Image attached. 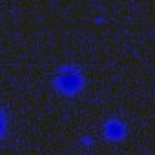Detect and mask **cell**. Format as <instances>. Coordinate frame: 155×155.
Returning a JSON list of instances; mask_svg holds the SVG:
<instances>
[{"instance_id":"cell-1","label":"cell","mask_w":155,"mask_h":155,"mask_svg":"<svg viewBox=\"0 0 155 155\" xmlns=\"http://www.w3.org/2000/svg\"><path fill=\"white\" fill-rule=\"evenodd\" d=\"M82 82H84L82 73L77 68H73V66H64L55 75V84L64 93H75V91H79L81 86H82Z\"/></svg>"},{"instance_id":"cell-2","label":"cell","mask_w":155,"mask_h":155,"mask_svg":"<svg viewBox=\"0 0 155 155\" xmlns=\"http://www.w3.org/2000/svg\"><path fill=\"white\" fill-rule=\"evenodd\" d=\"M122 131H124V128H122V124H120L119 120H110V122L106 124V133H108L110 137H120Z\"/></svg>"}]
</instances>
